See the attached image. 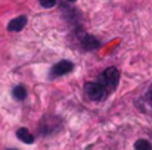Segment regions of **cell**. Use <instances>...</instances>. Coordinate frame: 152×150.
<instances>
[{
  "label": "cell",
  "mask_w": 152,
  "mask_h": 150,
  "mask_svg": "<svg viewBox=\"0 0 152 150\" xmlns=\"http://www.w3.org/2000/svg\"><path fill=\"white\" fill-rule=\"evenodd\" d=\"M84 93L92 101H102L108 97V94H111L108 91V88L102 84L101 81H90L84 84Z\"/></svg>",
  "instance_id": "6da1fadb"
},
{
  "label": "cell",
  "mask_w": 152,
  "mask_h": 150,
  "mask_svg": "<svg viewBox=\"0 0 152 150\" xmlns=\"http://www.w3.org/2000/svg\"><path fill=\"white\" fill-rule=\"evenodd\" d=\"M102 84L108 88L109 93H112L117 87H118V83H120V71L115 68V66H109L106 68L103 72L101 74L99 80Z\"/></svg>",
  "instance_id": "7a4b0ae2"
},
{
  "label": "cell",
  "mask_w": 152,
  "mask_h": 150,
  "mask_svg": "<svg viewBox=\"0 0 152 150\" xmlns=\"http://www.w3.org/2000/svg\"><path fill=\"white\" fill-rule=\"evenodd\" d=\"M61 128V121L56 118V116H46L42 122H40V133L43 136H49V134H53L55 131H58Z\"/></svg>",
  "instance_id": "3957f363"
},
{
  "label": "cell",
  "mask_w": 152,
  "mask_h": 150,
  "mask_svg": "<svg viewBox=\"0 0 152 150\" xmlns=\"http://www.w3.org/2000/svg\"><path fill=\"white\" fill-rule=\"evenodd\" d=\"M78 43H80V46H81L83 49L87 50V51L96 50L101 46V41H99L95 36L87 34V33H80V34H78Z\"/></svg>",
  "instance_id": "277c9868"
},
{
  "label": "cell",
  "mask_w": 152,
  "mask_h": 150,
  "mask_svg": "<svg viewBox=\"0 0 152 150\" xmlns=\"http://www.w3.org/2000/svg\"><path fill=\"white\" fill-rule=\"evenodd\" d=\"M72 69H74V63H72L71 60L64 59V60L58 62L56 65H53V68H52V71H50V77L52 78H56V77L66 75V74H69Z\"/></svg>",
  "instance_id": "5b68a950"
},
{
  "label": "cell",
  "mask_w": 152,
  "mask_h": 150,
  "mask_svg": "<svg viewBox=\"0 0 152 150\" xmlns=\"http://www.w3.org/2000/svg\"><path fill=\"white\" fill-rule=\"evenodd\" d=\"M27 25V16H18L15 19H12L9 24H7V31L10 33H19L24 30V27Z\"/></svg>",
  "instance_id": "8992f818"
},
{
  "label": "cell",
  "mask_w": 152,
  "mask_h": 150,
  "mask_svg": "<svg viewBox=\"0 0 152 150\" xmlns=\"http://www.w3.org/2000/svg\"><path fill=\"white\" fill-rule=\"evenodd\" d=\"M16 137H18L22 143H25V144H33V143H34V136H33L27 128H19V130L16 131Z\"/></svg>",
  "instance_id": "52a82bcc"
},
{
  "label": "cell",
  "mask_w": 152,
  "mask_h": 150,
  "mask_svg": "<svg viewBox=\"0 0 152 150\" xmlns=\"http://www.w3.org/2000/svg\"><path fill=\"white\" fill-rule=\"evenodd\" d=\"M12 96H13L15 100L22 101V100L27 97V90H25V87H24V86H16V87L12 90Z\"/></svg>",
  "instance_id": "ba28073f"
},
{
  "label": "cell",
  "mask_w": 152,
  "mask_h": 150,
  "mask_svg": "<svg viewBox=\"0 0 152 150\" xmlns=\"http://www.w3.org/2000/svg\"><path fill=\"white\" fill-rule=\"evenodd\" d=\"M134 150H152V146L148 140L140 138V140H137L134 143Z\"/></svg>",
  "instance_id": "9c48e42d"
},
{
  "label": "cell",
  "mask_w": 152,
  "mask_h": 150,
  "mask_svg": "<svg viewBox=\"0 0 152 150\" xmlns=\"http://www.w3.org/2000/svg\"><path fill=\"white\" fill-rule=\"evenodd\" d=\"M39 3H40L43 7L50 9V7H53V6L56 4V0H39Z\"/></svg>",
  "instance_id": "30bf717a"
},
{
  "label": "cell",
  "mask_w": 152,
  "mask_h": 150,
  "mask_svg": "<svg viewBox=\"0 0 152 150\" xmlns=\"http://www.w3.org/2000/svg\"><path fill=\"white\" fill-rule=\"evenodd\" d=\"M148 100H149V103H151V106H152V90L149 91V94H148Z\"/></svg>",
  "instance_id": "8fae6325"
},
{
  "label": "cell",
  "mask_w": 152,
  "mask_h": 150,
  "mask_svg": "<svg viewBox=\"0 0 152 150\" xmlns=\"http://www.w3.org/2000/svg\"><path fill=\"white\" fill-rule=\"evenodd\" d=\"M66 1H71V3H72V1H75V0H66Z\"/></svg>",
  "instance_id": "7c38bea8"
},
{
  "label": "cell",
  "mask_w": 152,
  "mask_h": 150,
  "mask_svg": "<svg viewBox=\"0 0 152 150\" xmlns=\"http://www.w3.org/2000/svg\"><path fill=\"white\" fill-rule=\"evenodd\" d=\"M9 150H16V149H9Z\"/></svg>",
  "instance_id": "4fadbf2b"
}]
</instances>
